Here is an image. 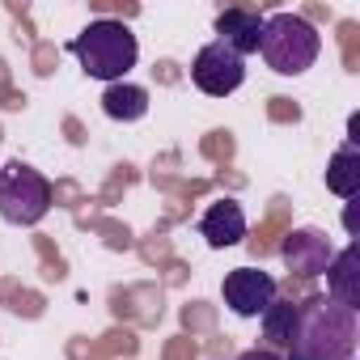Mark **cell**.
<instances>
[{
    "mask_svg": "<svg viewBox=\"0 0 360 360\" xmlns=\"http://www.w3.org/2000/svg\"><path fill=\"white\" fill-rule=\"evenodd\" d=\"M352 352H356V309H343L330 297H314L309 305H301L288 360H352Z\"/></svg>",
    "mask_w": 360,
    "mask_h": 360,
    "instance_id": "cell-1",
    "label": "cell"
},
{
    "mask_svg": "<svg viewBox=\"0 0 360 360\" xmlns=\"http://www.w3.org/2000/svg\"><path fill=\"white\" fill-rule=\"evenodd\" d=\"M68 51L81 60V68H85L94 81H106V85L123 81V77L136 68V60H140L136 34H131L123 22H115V18L89 22V26L68 43Z\"/></svg>",
    "mask_w": 360,
    "mask_h": 360,
    "instance_id": "cell-2",
    "label": "cell"
},
{
    "mask_svg": "<svg viewBox=\"0 0 360 360\" xmlns=\"http://www.w3.org/2000/svg\"><path fill=\"white\" fill-rule=\"evenodd\" d=\"M259 51H263V60H267L271 72L301 77L322 56V39H318V30L301 13H271V18H263V43H259Z\"/></svg>",
    "mask_w": 360,
    "mask_h": 360,
    "instance_id": "cell-3",
    "label": "cell"
},
{
    "mask_svg": "<svg viewBox=\"0 0 360 360\" xmlns=\"http://www.w3.org/2000/svg\"><path fill=\"white\" fill-rule=\"evenodd\" d=\"M51 212V183L26 161L0 169V217L9 225H39Z\"/></svg>",
    "mask_w": 360,
    "mask_h": 360,
    "instance_id": "cell-4",
    "label": "cell"
},
{
    "mask_svg": "<svg viewBox=\"0 0 360 360\" xmlns=\"http://www.w3.org/2000/svg\"><path fill=\"white\" fill-rule=\"evenodd\" d=\"M191 81H195V89L208 94V98H229V94L242 89V81H246V60L233 56L225 43L212 39L208 47H200V56H195V64H191Z\"/></svg>",
    "mask_w": 360,
    "mask_h": 360,
    "instance_id": "cell-5",
    "label": "cell"
},
{
    "mask_svg": "<svg viewBox=\"0 0 360 360\" xmlns=\"http://www.w3.org/2000/svg\"><path fill=\"white\" fill-rule=\"evenodd\" d=\"M225 305L238 314V318H259L271 301H276V280L259 267H233L225 276Z\"/></svg>",
    "mask_w": 360,
    "mask_h": 360,
    "instance_id": "cell-6",
    "label": "cell"
},
{
    "mask_svg": "<svg viewBox=\"0 0 360 360\" xmlns=\"http://www.w3.org/2000/svg\"><path fill=\"white\" fill-rule=\"evenodd\" d=\"M280 259L297 276H326V267L335 259V246H330V238L322 229H292L280 242Z\"/></svg>",
    "mask_w": 360,
    "mask_h": 360,
    "instance_id": "cell-7",
    "label": "cell"
},
{
    "mask_svg": "<svg viewBox=\"0 0 360 360\" xmlns=\"http://www.w3.org/2000/svg\"><path fill=\"white\" fill-rule=\"evenodd\" d=\"M217 43H225L233 56H255L263 43V13L255 9H225L217 13Z\"/></svg>",
    "mask_w": 360,
    "mask_h": 360,
    "instance_id": "cell-8",
    "label": "cell"
},
{
    "mask_svg": "<svg viewBox=\"0 0 360 360\" xmlns=\"http://www.w3.org/2000/svg\"><path fill=\"white\" fill-rule=\"evenodd\" d=\"M200 238L212 246V250H229L246 238V212L242 204L233 200H221V204H208V212L200 217Z\"/></svg>",
    "mask_w": 360,
    "mask_h": 360,
    "instance_id": "cell-9",
    "label": "cell"
},
{
    "mask_svg": "<svg viewBox=\"0 0 360 360\" xmlns=\"http://www.w3.org/2000/svg\"><path fill=\"white\" fill-rule=\"evenodd\" d=\"M326 297L343 309H360V271H356V246L335 250L326 267Z\"/></svg>",
    "mask_w": 360,
    "mask_h": 360,
    "instance_id": "cell-10",
    "label": "cell"
},
{
    "mask_svg": "<svg viewBox=\"0 0 360 360\" xmlns=\"http://www.w3.org/2000/svg\"><path fill=\"white\" fill-rule=\"evenodd\" d=\"M102 110H106L115 123H136V119L148 115V89H140V85H131V81H115V85H106V94H102Z\"/></svg>",
    "mask_w": 360,
    "mask_h": 360,
    "instance_id": "cell-11",
    "label": "cell"
},
{
    "mask_svg": "<svg viewBox=\"0 0 360 360\" xmlns=\"http://www.w3.org/2000/svg\"><path fill=\"white\" fill-rule=\"evenodd\" d=\"M326 187L335 195H343V200H356V191H360V153H356V144H343L330 157V165H326Z\"/></svg>",
    "mask_w": 360,
    "mask_h": 360,
    "instance_id": "cell-12",
    "label": "cell"
},
{
    "mask_svg": "<svg viewBox=\"0 0 360 360\" xmlns=\"http://www.w3.org/2000/svg\"><path fill=\"white\" fill-rule=\"evenodd\" d=\"M259 318H263V339H267L271 347H292L301 305H292V301H271Z\"/></svg>",
    "mask_w": 360,
    "mask_h": 360,
    "instance_id": "cell-13",
    "label": "cell"
},
{
    "mask_svg": "<svg viewBox=\"0 0 360 360\" xmlns=\"http://www.w3.org/2000/svg\"><path fill=\"white\" fill-rule=\"evenodd\" d=\"M238 360H280V356H276V352H259V347H255V352H242Z\"/></svg>",
    "mask_w": 360,
    "mask_h": 360,
    "instance_id": "cell-14",
    "label": "cell"
}]
</instances>
